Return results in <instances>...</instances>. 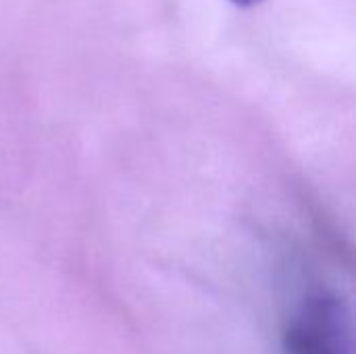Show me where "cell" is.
<instances>
[{
	"label": "cell",
	"instance_id": "cell-1",
	"mask_svg": "<svg viewBox=\"0 0 356 354\" xmlns=\"http://www.w3.org/2000/svg\"><path fill=\"white\" fill-rule=\"evenodd\" d=\"M288 354H344L338 309L327 298H313L286 328Z\"/></svg>",
	"mask_w": 356,
	"mask_h": 354
},
{
	"label": "cell",
	"instance_id": "cell-2",
	"mask_svg": "<svg viewBox=\"0 0 356 354\" xmlns=\"http://www.w3.org/2000/svg\"><path fill=\"white\" fill-rule=\"evenodd\" d=\"M232 4H236V6H244V8H248V6H254V4H259L261 0H229Z\"/></svg>",
	"mask_w": 356,
	"mask_h": 354
}]
</instances>
